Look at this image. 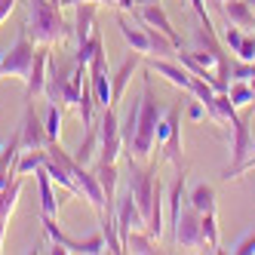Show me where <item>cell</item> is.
Segmentation results:
<instances>
[{"instance_id": "obj_1", "label": "cell", "mask_w": 255, "mask_h": 255, "mask_svg": "<svg viewBox=\"0 0 255 255\" xmlns=\"http://www.w3.org/2000/svg\"><path fill=\"white\" fill-rule=\"evenodd\" d=\"M151 77H154V71L144 68V74H141V102H138V126H135V135H132V144H129V154L135 160H151L154 138H157V123L163 117V108L157 102Z\"/></svg>"}, {"instance_id": "obj_2", "label": "cell", "mask_w": 255, "mask_h": 255, "mask_svg": "<svg viewBox=\"0 0 255 255\" xmlns=\"http://www.w3.org/2000/svg\"><path fill=\"white\" fill-rule=\"evenodd\" d=\"M28 37L34 43H65L74 40V25L62 19V6H56L52 0H28Z\"/></svg>"}, {"instance_id": "obj_3", "label": "cell", "mask_w": 255, "mask_h": 255, "mask_svg": "<svg viewBox=\"0 0 255 255\" xmlns=\"http://www.w3.org/2000/svg\"><path fill=\"white\" fill-rule=\"evenodd\" d=\"M181 114H185V102H175L166 108L157 123V138L154 144L163 151V160H169L178 172H185V154H181Z\"/></svg>"}, {"instance_id": "obj_4", "label": "cell", "mask_w": 255, "mask_h": 255, "mask_svg": "<svg viewBox=\"0 0 255 255\" xmlns=\"http://www.w3.org/2000/svg\"><path fill=\"white\" fill-rule=\"evenodd\" d=\"M34 46L28 37V25L19 28V37L9 49H3V59H0V71L9 77H28L31 74V65H34Z\"/></svg>"}, {"instance_id": "obj_5", "label": "cell", "mask_w": 255, "mask_h": 255, "mask_svg": "<svg viewBox=\"0 0 255 255\" xmlns=\"http://www.w3.org/2000/svg\"><path fill=\"white\" fill-rule=\"evenodd\" d=\"M99 160L102 163H117V157L123 154V138H120V117L117 108H102L99 114Z\"/></svg>"}, {"instance_id": "obj_6", "label": "cell", "mask_w": 255, "mask_h": 255, "mask_svg": "<svg viewBox=\"0 0 255 255\" xmlns=\"http://www.w3.org/2000/svg\"><path fill=\"white\" fill-rule=\"evenodd\" d=\"M231 129H234V138H231V163L225 166L222 178H237L240 175V166H243V160L249 157L252 151V132H249V117H234L231 120Z\"/></svg>"}, {"instance_id": "obj_7", "label": "cell", "mask_w": 255, "mask_h": 255, "mask_svg": "<svg viewBox=\"0 0 255 255\" xmlns=\"http://www.w3.org/2000/svg\"><path fill=\"white\" fill-rule=\"evenodd\" d=\"M114 218H117V234H120V243L126 249V240H129L132 231H144V215L135 203L132 191H126L123 197L114 200Z\"/></svg>"}, {"instance_id": "obj_8", "label": "cell", "mask_w": 255, "mask_h": 255, "mask_svg": "<svg viewBox=\"0 0 255 255\" xmlns=\"http://www.w3.org/2000/svg\"><path fill=\"white\" fill-rule=\"evenodd\" d=\"M200 218H203V212H197L191 203H185V209H181L178 222H175V231H172V240L181 246V249H203V228H200Z\"/></svg>"}, {"instance_id": "obj_9", "label": "cell", "mask_w": 255, "mask_h": 255, "mask_svg": "<svg viewBox=\"0 0 255 255\" xmlns=\"http://www.w3.org/2000/svg\"><path fill=\"white\" fill-rule=\"evenodd\" d=\"M19 135H22V148L25 151H43L46 144H49V135L43 129V117H37L34 102H25V114H22Z\"/></svg>"}, {"instance_id": "obj_10", "label": "cell", "mask_w": 255, "mask_h": 255, "mask_svg": "<svg viewBox=\"0 0 255 255\" xmlns=\"http://www.w3.org/2000/svg\"><path fill=\"white\" fill-rule=\"evenodd\" d=\"M132 15H135V22H144V25H151V28L163 31V34H166L169 40H175V43H178V49H181V37H178V31L172 28L166 9L160 6V0H151V3H138Z\"/></svg>"}, {"instance_id": "obj_11", "label": "cell", "mask_w": 255, "mask_h": 255, "mask_svg": "<svg viewBox=\"0 0 255 255\" xmlns=\"http://www.w3.org/2000/svg\"><path fill=\"white\" fill-rule=\"evenodd\" d=\"M49 46L46 43H37L34 49V65H31V74L25 77V99L34 102V96H40L46 89V71H49Z\"/></svg>"}, {"instance_id": "obj_12", "label": "cell", "mask_w": 255, "mask_h": 255, "mask_svg": "<svg viewBox=\"0 0 255 255\" xmlns=\"http://www.w3.org/2000/svg\"><path fill=\"white\" fill-rule=\"evenodd\" d=\"M141 52H129L123 62H120V68L111 74V108H117L120 102H123V96H126V86H129V80H132V74L138 71V65H141Z\"/></svg>"}, {"instance_id": "obj_13", "label": "cell", "mask_w": 255, "mask_h": 255, "mask_svg": "<svg viewBox=\"0 0 255 255\" xmlns=\"http://www.w3.org/2000/svg\"><path fill=\"white\" fill-rule=\"evenodd\" d=\"M148 68L154 71V74H160V77H166L172 86H178L181 89V93H188V89H191V71L185 68V65H181V62H172V59H151L148 62Z\"/></svg>"}, {"instance_id": "obj_14", "label": "cell", "mask_w": 255, "mask_h": 255, "mask_svg": "<svg viewBox=\"0 0 255 255\" xmlns=\"http://www.w3.org/2000/svg\"><path fill=\"white\" fill-rule=\"evenodd\" d=\"M71 175H74V181L80 185V197L89 200V206L102 212V209H105V194H102V185H99L96 172H89L83 163H77V166L71 169Z\"/></svg>"}, {"instance_id": "obj_15", "label": "cell", "mask_w": 255, "mask_h": 255, "mask_svg": "<svg viewBox=\"0 0 255 255\" xmlns=\"http://www.w3.org/2000/svg\"><path fill=\"white\" fill-rule=\"evenodd\" d=\"M117 28H120V34H123V40L129 43V49L141 52V56H151V40H148V31H144L141 22H138V28H132L129 19H126L123 9H120V12H117Z\"/></svg>"}, {"instance_id": "obj_16", "label": "cell", "mask_w": 255, "mask_h": 255, "mask_svg": "<svg viewBox=\"0 0 255 255\" xmlns=\"http://www.w3.org/2000/svg\"><path fill=\"white\" fill-rule=\"evenodd\" d=\"M22 181H25V175H15L9 185L0 191V249H3L6 222H9V215H12V209H15V200H19V194H22Z\"/></svg>"}, {"instance_id": "obj_17", "label": "cell", "mask_w": 255, "mask_h": 255, "mask_svg": "<svg viewBox=\"0 0 255 255\" xmlns=\"http://www.w3.org/2000/svg\"><path fill=\"white\" fill-rule=\"evenodd\" d=\"M222 12H225V19L231 25L243 28V31H255V12H252V6L246 3V0H225Z\"/></svg>"}, {"instance_id": "obj_18", "label": "cell", "mask_w": 255, "mask_h": 255, "mask_svg": "<svg viewBox=\"0 0 255 255\" xmlns=\"http://www.w3.org/2000/svg\"><path fill=\"white\" fill-rule=\"evenodd\" d=\"M34 175H37V194H40V212L43 215H56L59 212V203H62V200H59V194H56V181H52L49 178V172L40 166L37 172H34Z\"/></svg>"}, {"instance_id": "obj_19", "label": "cell", "mask_w": 255, "mask_h": 255, "mask_svg": "<svg viewBox=\"0 0 255 255\" xmlns=\"http://www.w3.org/2000/svg\"><path fill=\"white\" fill-rule=\"evenodd\" d=\"M96 6L99 3H77V15H74V43L77 46H83L96 28Z\"/></svg>"}, {"instance_id": "obj_20", "label": "cell", "mask_w": 255, "mask_h": 255, "mask_svg": "<svg viewBox=\"0 0 255 255\" xmlns=\"http://www.w3.org/2000/svg\"><path fill=\"white\" fill-rule=\"evenodd\" d=\"M99 144H102V141H99V123H96V126H86V129H83L80 144H77V148L71 151V154H74V160H77V163L89 166V163L99 157Z\"/></svg>"}, {"instance_id": "obj_21", "label": "cell", "mask_w": 255, "mask_h": 255, "mask_svg": "<svg viewBox=\"0 0 255 255\" xmlns=\"http://www.w3.org/2000/svg\"><path fill=\"white\" fill-rule=\"evenodd\" d=\"M99 215H102V222H99L102 228H99V231H102V237H105V249H108V252H114V255L126 252V249H123V243H120V234H117V218H114V206H105V209H102Z\"/></svg>"}, {"instance_id": "obj_22", "label": "cell", "mask_w": 255, "mask_h": 255, "mask_svg": "<svg viewBox=\"0 0 255 255\" xmlns=\"http://www.w3.org/2000/svg\"><path fill=\"white\" fill-rule=\"evenodd\" d=\"M93 172H96L99 185H102L105 206H114V200H117V163H102V160H99V166H96Z\"/></svg>"}, {"instance_id": "obj_23", "label": "cell", "mask_w": 255, "mask_h": 255, "mask_svg": "<svg viewBox=\"0 0 255 255\" xmlns=\"http://www.w3.org/2000/svg\"><path fill=\"white\" fill-rule=\"evenodd\" d=\"M188 203L197 212H215V188L209 181H197V185L188 191Z\"/></svg>"}, {"instance_id": "obj_24", "label": "cell", "mask_w": 255, "mask_h": 255, "mask_svg": "<svg viewBox=\"0 0 255 255\" xmlns=\"http://www.w3.org/2000/svg\"><path fill=\"white\" fill-rule=\"evenodd\" d=\"M138 99H132L129 105H126V111L120 117V138H123V151H129V144H132V135H135V126H138Z\"/></svg>"}, {"instance_id": "obj_25", "label": "cell", "mask_w": 255, "mask_h": 255, "mask_svg": "<svg viewBox=\"0 0 255 255\" xmlns=\"http://www.w3.org/2000/svg\"><path fill=\"white\" fill-rule=\"evenodd\" d=\"M65 249L68 252H83V255H99V252H108L105 249V237L102 231L86 237V240H74V237H65Z\"/></svg>"}, {"instance_id": "obj_26", "label": "cell", "mask_w": 255, "mask_h": 255, "mask_svg": "<svg viewBox=\"0 0 255 255\" xmlns=\"http://www.w3.org/2000/svg\"><path fill=\"white\" fill-rule=\"evenodd\" d=\"M200 228H203V243L209 246V252H222V249H218V246H222V231H218L215 212H203V218H200Z\"/></svg>"}, {"instance_id": "obj_27", "label": "cell", "mask_w": 255, "mask_h": 255, "mask_svg": "<svg viewBox=\"0 0 255 255\" xmlns=\"http://www.w3.org/2000/svg\"><path fill=\"white\" fill-rule=\"evenodd\" d=\"M43 129H46L49 141H62V105H59V102H49V105H46Z\"/></svg>"}, {"instance_id": "obj_28", "label": "cell", "mask_w": 255, "mask_h": 255, "mask_svg": "<svg viewBox=\"0 0 255 255\" xmlns=\"http://www.w3.org/2000/svg\"><path fill=\"white\" fill-rule=\"evenodd\" d=\"M46 163V148L43 151H22L19 160H15V175H28V172H37Z\"/></svg>"}, {"instance_id": "obj_29", "label": "cell", "mask_w": 255, "mask_h": 255, "mask_svg": "<svg viewBox=\"0 0 255 255\" xmlns=\"http://www.w3.org/2000/svg\"><path fill=\"white\" fill-rule=\"evenodd\" d=\"M126 252H141V255L157 252V240H154L148 231H132L129 240H126Z\"/></svg>"}, {"instance_id": "obj_30", "label": "cell", "mask_w": 255, "mask_h": 255, "mask_svg": "<svg viewBox=\"0 0 255 255\" xmlns=\"http://www.w3.org/2000/svg\"><path fill=\"white\" fill-rule=\"evenodd\" d=\"M228 96H231V102H234L237 108H246V105H255L249 80H231V86H228Z\"/></svg>"}, {"instance_id": "obj_31", "label": "cell", "mask_w": 255, "mask_h": 255, "mask_svg": "<svg viewBox=\"0 0 255 255\" xmlns=\"http://www.w3.org/2000/svg\"><path fill=\"white\" fill-rule=\"evenodd\" d=\"M237 117V105L228 93H215V123H231Z\"/></svg>"}, {"instance_id": "obj_32", "label": "cell", "mask_w": 255, "mask_h": 255, "mask_svg": "<svg viewBox=\"0 0 255 255\" xmlns=\"http://www.w3.org/2000/svg\"><path fill=\"white\" fill-rule=\"evenodd\" d=\"M234 56H237V59H243V62H255V34H252V31L243 34V43L237 46Z\"/></svg>"}, {"instance_id": "obj_33", "label": "cell", "mask_w": 255, "mask_h": 255, "mask_svg": "<svg viewBox=\"0 0 255 255\" xmlns=\"http://www.w3.org/2000/svg\"><path fill=\"white\" fill-rule=\"evenodd\" d=\"M252 74H255V62H243V59L231 62V80H249Z\"/></svg>"}, {"instance_id": "obj_34", "label": "cell", "mask_w": 255, "mask_h": 255, "mask_svg": "<svg viewBox=\"0 0 255 255\" xmlns=\"http://www.w3.org/2000/svg\"><path fill=\"white\" fill-rule=\"evenodd\" d=\"M243 34H246L243 28H237V25H231V22H228V28H225V37H222V43H225V46H231V52H237V46L243 43Z\"/></svg>"}, {"instance_id": "obj_35", "label": "cell", "mask_w": 255, "mask_h": 255, "mask_svg": "<svg viewBox=\"0 0 255 255\" xmlns=\"http://www.w3.org/2000/svg\"><path fill=\"white\" fill-rule=\"evenodd\" d=\"M185 114H188V120L200 123V120L206 117V105L200 102V99H194V102H188V105H185Z\"/></svg>"}, {"instance_id": "obj_36", "label": "cell", "mask_w": 255, "mask_h": 255, "mask_svg": "<svg viewBox=\"0 0 255 255\" xmlns=\"http://www.w3.org/2000/svg\"><path fill=\"white\" fill-rule=\"evenodd\" d=\"M231 252H237V255H249V252H255V231H252V234H246V237H243V240L237 243Z\"/></svg>"}, {"instance_id": "obj_37", "label": "cell", "mask_w": 255, "mask_h": 255, "mask_svg": "<svg viewBox=\"0 0 255 255\" xmlns=\"http://www.w3.org/2000/svg\"><path fill=\"white\" fill-rule=\"evenodd\" d=\"M108 6H114V9H123V12H135V0H105Z\"/></svg>"}, {"instance_id": "obj_38", "label": "cell", "mask_w": 255, "mask_h": 255, "mask_svg": "<svg viewBox=\"0 0 255 255\" xmlns=\"http://www.w3.org/2000/svg\"><path fill=\"white\" fill-rule=\"evenodd\" d=\"M12 6H15V0H0V25H3V19L12 12Z\"/></svg>"}, {"instance_id": "obj_39", "label": "cell", "mask_w": 255, "mask_h": 255, "mask_svg": "<svg viewBox=\"0 0 255 255\" xmlns=\"http://www.w3.org/2000/svg\"><path fill=\"white\" fill-rule=\"evenodd\" d=\"M246 169H255V141H252V151H249V157L243 160V166H240V175H243Z\"/></svg>"}, {"instance_id": "obj_40", "label": "cell", "mask_w": 255, "mask_h": 255, "mask_svg": "<svg viewBox=\"0 0 255 255\" xmlns=\"http://www.w3.org/2000/svg\"><path fill=\"white\" fill-rule=\"evenodd\" d=\"M77 3H105V0H62L59 6H77Z\"/></svg>"}, {"instance_id": "obj_41", "label": "cell", "mask_w": 255, "mask_h": 255, "mask_svg": "<svg viewBox=\"0 0 255 255\" xmlns=\"http://www.w3.org/2000/svg\"><path fill=\"white\" fill-rule=\"evenodd\" d=\"M249 86H252V99H255V74L249 77Z\"/></svg>"}, {"instance_id": "obj_42", "label": "cell", "mask_w": 255, "mask_h": 255, "mask_svg": "<svg viewBox=\"0 0 255 255\" xmlns=\"http://www.w3.org/2000/svg\"><path fill=\"white\" fill-rule=\"evenodd\" d=\"M52 3H56V6H59V3H62V0H52Z\"/></svg>"}, {"instance_id": "obj_43", "label": "cell", "mask_w": 255, "mask_h": 255, "mask_svg": "<svg viewBox=\"0 0 255 255\" xmlns=\"http://www.w3.org/2000/svg\"><path fill=\"white\" fill-rule=\"evenodd\" d=\"M0 172H6V169H3V166H0Z\"/></svg>"}]
</instances>
